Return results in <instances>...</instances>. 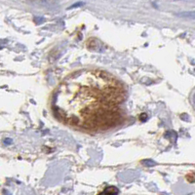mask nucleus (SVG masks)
<instances>
[{
  "label": "nucleus",
  "instance_id": "f257e3e1",
  "mask_svg": "<svg viewBox=\"0 0 195 195\" xmlns=\"http://www.w3.org/2000/svg\"><path fill=\"white\" fill-rule=\"evenodd\" d=\"M125 89L102 70H81L69 75L54 96L53 111L69 126L89 131L107 129L118 122Z\"/></svg>",
  "mask_w": 195,
  "mask_h": 195
},
{
  "label": "nucleus",
  "instance_id": "f03ea898",
  "mask_svg": "<svg viewBox=\"0 0 195 195\" xmlns=\"http://www.w3.org/2000/svg\"><path fill=\"white\" fill-rule=\"evenodd\" d=\"M104 193H106V194H115V193H118V189H116L113 186H110V187H107L106 190L104 191Z\"/></svg>",
  "mask_w": 195,
  "mask_h": 195
},
{
  "label": "nucleus",
  "instance_id": "7ed1b4c3",
  "mask_svg": "<svg viewBox=\"0 0 195 195\" xmlns=\"http://www.w3.org/2000/svg\"><path fill=\"white\" fill-rule=\"evenodd\" d=\"M82 5H84V2H78V3H75V4H73L72 6H70L68 9H73V8H75V7H80Z\"/></svg>",
  "mask_w": 195,
  "mask_h": 195
}]
</instances>
